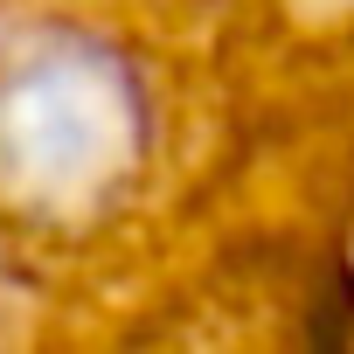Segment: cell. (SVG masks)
<instances>
[{
  "mask_svg": "<svg viewBox=\"0 0 354 354\" xmlns=\"http://www.w3.org/2000/svg\"><path fill=\"white\" fill-rule=\"evenodd\" d=\"M146 139L139 84L91 42H49L0 77V202L84 216L125 188Z\"/></svg>",
  "mask_w": 354,
  "mask_h": 354,
  "instance_id": "6da1fadb",
  "label": "cell"
}]
</instances>
